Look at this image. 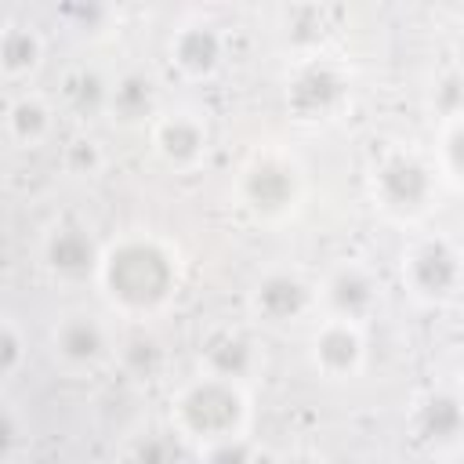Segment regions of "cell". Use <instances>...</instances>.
<instances>
[{"label": "cell", "mask_w": 464, "mask_h": 464, "mask_svg": "<svg viewBox=\"0 0 464 464\" xmlns=\"http://www.w3.org/2000/svg\"><path fill=\"white\" fill-rule=\"evenodd\" d=\"M98 290L123 319H152L167 312L181 290V254L152 232H127L105 243Z\"/></svg>", "instance_id": "obj_1"}, {"label": "cell", "mask_w": 464, "mask_h": 464, "mask_svg": "<svg viewBox=\"0 0 464 464\" xmlns=\"http://www.w3.org/2000/svg\"><path fill=\"white\" fill-rule=\"evenodd\" d=\"M167 424L188 446H210L232 435H246L250 428V395L246 384L221 381L210 373H196L170 395Z\"/></svg>", "instance_id": "obj_2"}, {"label": "cell", "mask_w": 464, "mask_h": 464, "mask_svg": "<svg viewBox=\"0 0 464 464\" xmlns=\"http://www.w3.org/2000/svg\"><path fill=\"white\" fill-rule=\"evenodd\" d=\"M308 192L304 167L297 156L283 149H257L250 152L236 178H232V199L254 225H286L301 214Z\"/></svg>", "instance_id": "obj_3"}, {"label": "cell", "mask_w": 464, "mask_h": 464, "mask_svg": "<svg viewBox=\"0 0 464 464\" xmlns=\"http://www.w3.org/2000/svg\"><path fill=\"white\" fill-rule=\"evenodd\" d=\"M366 192H370V203L381 210V218L395 225H417L435 207L439 167L413 149L392 145L370 163Z\"/></svg>", "instance_id": "obj_4"}, {"label": "cell", "mask_w": 464, "mask_h": 464, "mask_svg": "<svg viewBox=\"0 0 464 464\" xmlns=\"http://www.w3.org/2000/svg\"><path fill=\"white\" fill-rule=\"evenodd\" d=\"M283 105L297 123H330L352 105V72L326 51L294 58L283 80Z\"/></svg>", "instance_id": "obj_5"}, {"label": "cell", "mask_w": 464, "mask_h": 464, "mask_svg": "<svg viewBox=\"0 0 464 464\" xmlns=\"http://www.w3.org/2000/svg\"><path fill=\"white\" fill-rule=\"evenodd\" d=\"M399 279L406 294L428 308H442L464 290V250L450 236H417L399 257Z\"/></svg>", "instance_id": "obj_6"}, {"label": "cell", "mask_w": 464, "mask_h": 464, "mask_svg": "<svg viewBox=\"0 0 464 464\" xmlns=\"http://www.w3.org/2000/svg\"><path fill=\"white\" fill-rule=\"evenodd\" d=\"M315 297H319L323 319L366 326L381 308V279L370 265L344 257L323 272V279L315 283Z\"/></svg>", "instance_id": "obj_7"}, {"label": "cell", "mask_w": 464, "mask_h": 464, "mask_svg": "<svg viewBox=\"0 0 464 464\" xmlns=\"http://www.w3.org/2000/svg\"><path fill=\"white\" fill-rule=\"evenodd\" d=\"M246 308L261 326H272V330L294 326L312 312H319L315 283L297 268H268L254 279L246 294Z\"/></svg>", "instance_id": "obj_8"}, {"label": "cell", "mask_w": 464, "mask_h": 464, "mask_svg": "<svg viewBox=\"0 0 464 464\" xmlns=\"http://www.w3.org/2000/svg\"><path fill=\"white\" fill-rule=\"evenodd\" d=\"M116 334L94 312H65L51 326V355L69 373H94L116 359Z\"/></svg>", "instance_id": "obj_9"}, {"label": "cell", "mask_w": 464, "mask_h": 464, "mask_svg": "<svg viewBox=\"0 0 464 464\" xmlns=\"http://www.w3.org/2000/svg\"><path fill=\"white\" fill-rule=\"evenodd\" d=\"M105 246L94 239V232L80 221H58L40 239V268L65 286L98 283Z\"/></svg>", "instance_id": "obj_10"}, {"label": "cell", "mask_w": 464, "mask_h": 464, "mask_svg": "<svg viewBox=\"0 0 464 464\" xmlns=\"http://www.w3.org/2000/svg\"><path fill=\"white\" fill-rule=\"evenodd\" d=\"M406 431L413 439L417 450L431 453V457H450L464 446V402L460 395L450 388H428L413 399L410 417H406Z\"/></svg>", "instance_id": "obj_11"}, {"label": "cell", "mask_w": 464, "mask_h": 464, "mask_svg": "<svg viewBox=\"0 0 464 464\" xmlns=\"http://www.w3.org/2000/svg\"><path fill=\"white\" fill-rule=\"evenodd\" d=\"M149 149L167 170L192 174L210 152V127L196 109H163L149 127Z\"/></svg>", "instance_id": "obj_12"}, {"label": "cell", "mask_w": 464, "mask_h": 464, "mask_svg": "<svg viewBox=\"0 0 464 464\" xmlns=\"http://www.w3.org/2000/svg\"><path fill=\"white\" fill-rule=\"evenodd\" d=\"M228 58V40L210 18H185L167 36V62L188 83H207L221 72Z\"/></svg>", "instance_id": "obj_13"}, {"label": "cell", "mask_w": 464, "mask_h": 464, "mask_svg": "<svg viewBox=\"0 0 464 464\" xmlns=\"http://www.w3.org/2000/svg\"><path fill=\"white\" fill-rule=\"evenodd\" d=\"M366 330L341 319H319L308 337V362L326 381H355L366 370Z\"/></svg>", "instance_id": "obj_14"}, {"label": "cell", "mask_w": 464, "mask_h": 464, "mask_svg": "<svg viewBox=\"0 0 464 464\" xmlns=\"http://www.w3.org/2000/svg\"><path fill=\"white\" fill-rule=\"evenodd\" d=\"M257 370H261V348L243 326L221 323V326L203 334V341H199V373L246 384Z\"/></svg>", "instance_id": "obj_15"}, {"label": "cell", "mask_w": 464, "mask_h": 464, "mask_svg": "<svg viewBox=\"0 0 464 464\" xmlns=\"http://www.w3.org/2000/svg\"><path fill=\"white\" fill-rule=\"evenodd\" d=\"M160 83L149 69H123L112 76V91H109V109L105 116L116 123V127H127V130H138V127H152L156 116H160Z\"/></svg>", "instance_id": "obj_16"}, {"label": "cell", "mask_w": 464, "mask_h": 464, "mask_svg": "<svg viewBox=\"0 0 464 464\" xmlns=\"http://www.w3.org/2000/svg\"><path fill=\"white\" fill-rule=\"evenodd\" d=\"M58 105L40 91H14L4 105V138L14 149H40L54 134Z\"/></svg>", "instance_id": "obj_17"}, {"label": "cell", "mask_w": 464, "mask_h": 464, "mask_svg": "<svg viewBox=\"0 0 464 464\" xmlns=\"http://www.w3.org/2000/svg\"><path fill=\"white\" fill-rule=\"evenodd\" d=\"M44 54H47L44 33L33 22H22V18L4 22V29H0V76L7 83L33 80L44 65Z\"/></svg>", "instance_id": "obj_18"}, {"label": "cell", "mask_w": 464, "mask_h": 464, "mask_svg": "<svg viewBox=\"0 0 464 464\" xmlns=\"http://www.w3.org/2000/svg\"><path fill=\"white\" fill-rule=\"evenodd\" d=\"M109 91H112V76L102 72L91 62H80L72 69L62 72L58 80V109H65L76 120H94L105 116L109 109Z\"/></svg>", "instance_id": "obj_19"}, {"label": "cell", "mask_w": 464, "mask_h": 464, "mask_svg": "<svg viewBox=\"0 0 464 464\" xmlns=\"http://www.w3.org/2000/svg\"><path fill=\"white\" fill-rule=\"evenodd\" d=\"M185 446L188 442L170 424H149L123 442L120 464H181Z\"/></svg>", "instance_id": "obj_20"}, {"label": "cell", "mask_w": 464, "mask_h": 464, "mask_svg": "<svg viewBox=\"0 0 464 464\" xmlns=\"http://www.w3.org/2000/svg\"><path fill=\"white\" fill-rule=\"evenodd\" d=\"M116 362L130 381H156L167 366V348L152 330H130L116 344Z\"/></svg>", "instance_id": "obj_21"}, {"label": "cell", "mask_w": 464, "mask_h": 464, "mask_svg": "<svg viewBox=\"0 0 464 464\" xmlns=\"http://www.w3.org/2000/svg\"><path fill=\"white\" fill-rule=\"evenodd\" d=\"M58 22L65 29H72L76 36H102L120 22V14H116L112 4H94V0L83 4V0H76V4H62L58 7Z\"/></svg>", "instance_id": "obj_22"}, {"label": "cell", "mask_w": 464, "mask_h": 464, "mask_svg": "<svg viewBox=\"0 0 464 464\" xmlns=\"http://www.w3.org/2000/svg\"><path fill=\"white\" fill-rule=\"evenodd\" d=\"M435 167L439 174L464 192V116L450 120L439 127V145H435Z\"/></svg>", "instance_id": "obj_23"}, {"label": "cell", "mask_w": 464, "mask_h": 464, "mask_svg": "<svg viewBox=\"0 0 464 464\" xmlns=\"http://www.w3.org/2000/svg\"><path fill=\"white\" fill-rule=\"evenodd\" d=\"M428 109L435 112L439 127L457 120V116H464V72H457V69L439 72L431 80V87H428Z\"/></svg>", "instance_id": "obj_24"}, {"label": "cell", "mask_w": 464, "mask_h": 464, "mask_svg": "<svg viewBox=\"0 0 464 464\" xmlns=\"http://www.w3.org/2000/svg\"><path fill=\"white\" fill-rule=\"evenodd\" d=\"M25 359H29V337H25V330L18 326L14 315H4V323H0V373L7 381L18 377L22 366H25Z\"/></svg>", "instance_id": "obj_25"}, {"label": "cell", "mask_w": 464, "mask_h": 464, "mask_svg": "<svg viewBox=\"0 0 464 464\" xmlns=\"http://www.w3.org/2000/svg\"><path fill=\"white\" fill-rule=\"evenodd\" d=\"M196 457H199V464H261V453L250 435H232V439L199 446Z\"/></svg>", "instance_id": "obj_26"}, {"label": "cell", "mask_w": 464, "mask_h": 464, "mask_svg": "<svg viewBox=\"0 0 464 464\" xmlns=\"http://www.w3.org/2000/svg\"><path fill=\"white\" fill-rule=\"evenodd\" d=\"M25 442H29V424H25V417L14 410V402H4V410H0V460L11 464V460L22 453Z\"/></svg>", "instance_id": "obj_27"}, {"label": "cell", "mask_w": 464, "mask_h": 464, "mask_svg": "<svg viewBox=\"0 0 464 464\" xmlns=\"http://www.w3.org/2000/svg\"><path fill=\"white\" fill-rule=\"evenodd\" d=\"M65 167H69V174H76V178L98 174V170H102V149H98V141H91V138L72 141V145L65 149Z\"/></svg>", "instance_id": "obj_28"}, {"label": "cell", "mask_w": 464, "mask_h": 464, "mask_svg": "<svg viewBox=\"0 0 464 464\" xmlns=\"http://www.w3.org/2000/svg\"><path fill=\"white\" fill-rule=\"evenodd\" d=\"M276 464H326L319 453H312V450H290V453H283Z\"/></svg>", "instance_id": "obj_29"}, {"label": "cell", "mask_w": 464, "mask_h": 464, "mask_svg": "<svg viewBox=\"0 0 464 464\" xmlns=\"http://www.w3.org/2000/svg\"><path fill=\"white\" fill-rule=\"evenodd\" d=\"M439 464H464V450H457V453H450V457H442Z\"/></svg>", "instance_id": "obj_30"}, {"label": "cell", "mask_w": 464, "mask_h": 464, "mask_svg": "<svg viewBox=\"0 0 464 464\" xmlns=\"http://www.w3.org/2000/svg\"><path fill=\"white\" fill-rule=\"evenodd\" d=\"M453 392H457L460 402H464V366H460V373H457V381H453Z\"/></svg>", "instance_id": "obj_31"}]
</instances>
